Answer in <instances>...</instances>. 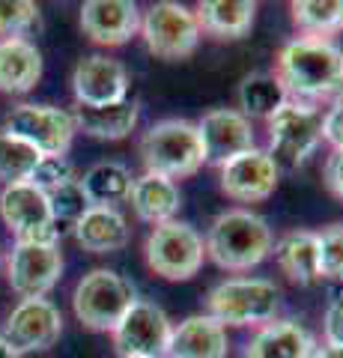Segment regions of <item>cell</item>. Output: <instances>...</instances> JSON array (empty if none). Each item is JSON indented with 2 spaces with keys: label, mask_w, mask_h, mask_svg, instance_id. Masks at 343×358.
<instances>
[{
  "label": "cell",
  "mask_w": 343,
  "mask_h": 358,
  "mask_svg": "<svg viewBox=\"0 0 343 358\" xmlns=\"http://www.w3.org/2000/svg\"><path fill=\"white\" fill-rule=\"evenodd\" d=\"M286 96L331 99L343 96V51L331 42L293 39L278 54V72Z\"/></svg>",
  "instance_id": "obj_1"
},
{
  "label": "cell",
  "mask_w": 343,
  "mask_h": 358,
  "mask_svg": "<svg viewBox=\"0 0 343 358\" xmlns=\"http://www.w3.org/2000/svg\"><path fill=\"white\" fill-rule=\"evenodd\" d=\"M203 248L215 266L245 272L272 254V227L251 209H227L212 221Z\"/></svg>",
  "instance_id": "obj_2"
},
{
  "label": "cell",
  "mask_w": 343,
  "mask_h": 358,
  "mask_svg": "<svg viewBox=\"0 0 343 358\" xmlns=\"http://www.w3.org/2000/svg\"><path fill=\"white\" fill-rule=\"evenodd\" d=\"M140 159L147 173L164 179H185L203 167V143L197 122L188 120H161L140 141Z\"/></svg>",
  "instance_id": "obj_3"
},
{
  "label": "cell",
  "mask_w": 343,
  "mask_h": 358,
  "mask_svg": "<svg viewBox=\"0 0 343 358\" xmlns=\"http://www.w3.org/2000/svg\"><path fill=\"white\" fill-rule=\"evenodd\" d=\"M281 308V289L265 278H233L209 293V317L221 326H269Z\"/></svg>",
  "instance_id": "obj_4"
},
{
  "label": "cell",
  "mask_w": 343,
  "mask_h": 358,
  "mask_svg": "<svg viewBox=\"0 0 343 358\" xmlns=\"http://www.w3.org/2000/svg\"><path fill=\"white\" fill-rule=\"evenodd\" d=\"M131 305H135V289L123 275L110 268L87 272L72 296L75 317L93 331H114Z\"/></svg>",
  "instance_id": "obj_5"
},
{
  "label": "cell",
  "mask_w": 343,
  "mask_h": 358,
  "mask_svg": "<svg viewBox=\"0 0 343 358\" xmlns=\"http://www.w3.org/2000/svg\"><path fill=\"white\" fill-rule=\"evenodd\" d=\"M147 263L164 281H188L200 272L203 266V239L191 224L182 221H164L156 224L147 236Z\"/></svg>",
  "instance_id": "obj_6"
},
{
  "label": "cell",
  "mask_w": 343,
  "mask_h": 358,
  "mask_svg": "<svg viewBox=\"0 0 343 358\" xmlns=\"http://www.w3.org/2000/svg\"><path fill=\"white\" fill-rule=\"evenodd\" d=\"M3 131L13 138L30 143L39 155L51 159H66L75 138V120L63 108L54 105H18L9 110L3 122Z\"/></svg>",
  "instance_id": "obj_7"
},
{
  "label": "cell",
  "mask_w": 343,
  "mask_h": 358,
  "mask_svg": "<svg viewBox=\"0 0 343 358\" xmlns=\"http://www.w3.org/2000/svg\"><path fill=\"white\" fill-rule=\"evenodd\" d=\"M323 114L305 102H284L269 117V152L275 164H302L323 141Z\"/></svg>",
  "instance_id": "obj_8"
},
{
  "label": "cell",
  "mask_w": 343,
  "mask_h": 358,
  "mask_svg": "<svg viewBox=\"0 0 343 358\" xmlns=\"http://www.w3.org/2000/svg\"><path fill=\"white\" fill-rule=\"evenodd\" d=\"M140 36L156 57L182 60L188 54H194L197 42H200V24L188 6L161 0L140 18Z\"/></svg>",
  "instance_id": "obj_9"
},
{
  "label": "cell",
  "mask_w": 343,
  "mask_h": 358,
  "mask_svg": "<svg viewBox=\"0 0 343 358\" xmlns=\"http://www.w3.org/2000/svg\"><path fill=\"white\" fill-rule=\"evenodd\" d=\"M0 218L15 233V242L57 245L60 239V227L54 224L48 194H42L30 182L3 185V192H0Z\"/></svg>",
  "instance_id": "obj_10"
},
{
  "label": "cell",
  "mask_w": 343,
  "mask_h": 358,
  "mask_svg": "<svg viewBox=\"0 0 343 358\" xmlns=\"http://www.w3.org/2000/svg\"><path fill=\"white\" fill-rule=\"evenodd\" d=\"M110 334L123 358H168L173 326L159 305L135 299V305L126 310V317Z\"/></svg>",
  "instance_id": "obj_11"
},
{
  "label": "cell",
  "mask_w": 343,
  "mask_h": 358,
  "mask_svg": "<svg viewBox=\"0 0 343 358\" xmlns=\"http://www.w3.org/2000/svg\"><path fill=\"white\" fill-rule=\"evenodd\" d=\"M63 275V254L57 245L15 242L6 260L9 287L21 299H45Z\"/></svg>",
  "instance_id": "obj_12"
},
{
  "label": "cell",
  "mask_w": 343,
  "mask_h": 358,
  "mask_svg": "<svg viewBox=\"0 0 343 358\" xmlns=\"http://www.w3.org/2000/svg\"><path fill=\"white\" fill-rule=\"evenodd\" d=\"M63 334V317L54 301L48 299H21L6 317L3 338L13 350L21 352H42L51 350Z\"/></svg>",
  "instance_id": "obj_13"
},
{
  "label": "cell",
  "mask_w": 343,
  "mask_h": 358,
  "mask_svg": "<svg viewBox=\"0 0 343 358\" xmlns=\"http://www.w3.org/2000/svg\"><path fill=\"white\" fill-rule=\"evenodd\" d=\"M278 188V164L265 150H248L221 164V192L236 203H260Z\"/></svg>",
  "instance_id": "obj_14"
},
{
  "label": "cell",
  "mask_w": 343,
  "mask_h": 358,
  "mask_svg": "<svg viewBox=\"0 0 343 358\" xmlns=\"http://www.w3.org/2000/svg\"><path fill=\"white\" fill-rule=\"evenodd\" d=\"M72 90L81 108H108L129 99V72L119 60L90 54L75 66Z\"/></svg>",
  "instance_id": "obj_15"
},
{
  "label": "cell",
  "mask_w": 343,
  "mask_h": 358,
  "mask_svg": "<svg viewBox=\"0 0 343 358\" xmlns=\"http://www.w3.org/2000/svg\"><path fill=\"white\" fill-rule=\"evenodd\" d=\"M203 143V159L209 164H227L236 155L254 150V129L251 120L242 117L233 108H215L203 114V120L197 122Z\"/></svg>",
  "instance_id": "obj_16"
},
{
  "label": "cell",
  "mask_w": 343,
  "mask_h": 358,
  "mask_svg": "<svg viewBox=\"0 0 343 358\" xmlns=\"http://www.w3.org/2000/svg\"><path fill=\"white\" fill-rule=\"evenodd\" d=\"M81 30L96 45H126L140 30V13L131 0H87Z\"/></svg>",
  "instance_id": "obj_17"
},
{
  "label": "cell",
  "mask_w": 343,
  "mask_h": 358,
  "mask_svg": "<svg viewBox=\"0 0 343 358\" xmlns=\"http://www.w3.org/2000/svg\"><path fill=\"white\" fill-rule=\"evenodd\" d=\"M227 331L212 317H188L170 334L168 358H227Z\"/></svg>",
  "instance_id": "obj_18"
},
{
  "label": "cell",
  "mask_w": 343,
  "mask_h": 358,
  "mask_svg": "<svg viewBox=\"0 0 343 358\" xmlns=\"http://www.w3.org/2000/svg\"><path fill=\"white\" fill-rule=\"evenodd\" d=\"M42 78V54L30 39H0V93H30Z\"/></svg>",
  "instance_id": "obj_19"
},
{
  "label": "cell",
  "mask_w": 343,
  "mask_h": 358,
  "mask_svg": "<svg viewBox=\"0 0 343 358\" xmlns=\"http://www.w3.org/2000/svg\"><path fill=\"white\" fill-rule=\"evenodd\" d=\"M75 239L84 251L93 254H110L126 248L129 242V224L119 209H108V206H90L84 215L75 221Z\"/></svg>",
  "instance_id": "obj_20"
},
{
  "label": "cell",
  "mask_w": 343,
  "mask_h": 358,
  "mask_svg": "<svg viewBox=\"0 0 343 358\" xmlns=\"http://www.w3.org/2000/svg\"><path fill=\"white\" fill-rule=\"evenodd\" d=\"M314 338L305 326L293 320L269 322L251 338L245 358H311Z\"/></svg>",
  "instance_id": "obj_21"
},
{
  "label": "cell",
  "mask_w": 343,
  "mask_h": 358,
  "mask_svg": "<svg viewBox=\"0 0 343 358\" xmlns=\"http://www.w3.org/2000/svg\"><path fill=\"white\" fill-rule=\"evenodd\" d=\"M194 15L200 33H209L215 39H242L254 27L257 3L254 0H203Z\"/></svg>",
  "instance_id": "obj_22"
},
{
  "label": "cell",
  "mask_w": 343,
  "mask_h": 358,
  "mask_svg": "<svg viewBox=\"0 0 343 358\" xmlns=\"http://www.w3.org/2000/svg\"><path fill=\"white\" fill-rule=\"evenodd\" d=\"M129 203L135 206L138 218L149 224H164L173 221V215L180 212V188L173 179H164L159 173H143L131 182Z\"/></svg>",
  "instance_id": "obj_23"
},
{
  "label": "cell",
  "mask_w": 343,
  "mask_h": 358,
  "mask_svg": "<svg viewBox=\"0 0 343 358\" xmlns=\"http://www.w3.org/2000/svg\"><path fill=\"white\" fill-rule=\"evenodd\" d=\"M75 129L90 134L98 141H123L138 126V102L135 99H123L108 108H75Z\"/></svg>",
  "instance_id": "obj_24"
},
{
  "label": "cell",
  "mask_w": 343,
  "mask_h": 358,
  "mask_svg": "<svg viewBox=\"0 0 343 358\" xmlns=\"http://www.w3.org/2000/svg\"><path fill=\"white\" fill-rule=\"evenodd\" d=\"M275 260L284 268L290 281L311 287L319 281V251H316V233L293 230L275 245Z\"/></svg>",
  "instance_id": "obj_25"
},
{
  "label": "cell",
  "mask_w": 343,
  "mask_h": 358,
  "mask_svg": "<svg viewBox=\"0 0 343 358\" xmlns=\"http://www.w3.org/2000/svg\"><path fill=\"white\" fill-rule=\"evenodd\" d=\"M81 182V192L87 197L90 206H108V209H117L119 203H126L129 194H131V173L126 164L119 162H98L93 164L90 171L84 173Z\"/></svg>",
  "instance_id": "obj_26"
},
{
  "label": "cell",
  "mask_w": 343,
  "mask_h": 358,
  "mask_svg": "<svg viewBox=\"0 0 343 358\" xmlns=\"http://www.w3.org/2000/svg\"><path fill=\"white\" fill-rule=\"evenodd\" d=\"M293 24L305 33L302 39L328 42L343 30V0H293Z\"/></svg>",
  "instance_id": "obj_27"
},
{
  "label": "cell",
  "mask_w": 343,
  "mask_h": 358,
  "mask_svg": "<svg viewBox=\"0 0 343 358\" xmlns=\"http://www.w3.org/2000/svg\"><path fill=\"white\" fill-rule=\"evenodd\" d=\"M284 102H290L281 78L275 72H254L239 87V114L242 117H263L269 120Z\"/></svg>",
  "instance_id": "obj_28"
},
{
  "label": "cell",
  "mask_w": 343,
  "mask_h": 358,
  "mask_svg": "<svg viewBox=\"0 0 343 358\" xmlns=\"http://www.w3.org/2000/svg\"><path fill=\"white\" fill-rule=\"evenodd\" d=\"M39 162H42V155L30 143L0 131V182H6V185L27 182Z\"/></svg>",
  "instance_id": "obj_29"
},
{
  "label": "cell",
  "mask_w": 343,
  "mask_h": 358,
  "mask_svg": "<svg viewBox=\"0 0 343 358\" xmlns=\"http://www.w3.org/2000/svg\"><path fill=\"white\" fill-rule=\"evenodd\" d=\"M39 27V6L30 0H0V39H24Z\"/></svg>",
  "instance_id": "obj_30"
},
{
  "label": "cell",
  "mask_w": 343,
  "mask_h": 358,
  "mask_svg": "<svg viewBox=\"0 0 343 358\" xmlns=\"http://www.w3.org/2000/svg\"><path fill=\"white\" fill-rule=\"evenodd\" d=\"M319 251V278L343 281V224H328L323 233H316Z\"/></svg>",
  "instance_id": "obj_31"
},
{
  "label": "cell",
  "mask_w": 343,
  "mask_h": 358,
  "mask_svg": "<svg viewBox=\"0 0 343 358\" xmlns=\"http://www.w3.org/2000/svg\"><path fill=\"white\" fill-rule=\"evenodd\" d=\"M48 203H51V215H54V224H57V227H60V224H72V227H75V221H78L84 212L90 209L78 179H72V182H66L63 188H57V192H51Z\"/></svg>",
  "instance_id": "obj_32"
},
{
  "label": "cell",
  "mask_w": 343,
  "mask_h": 358,
  "mask_svg": "<svg viewBox=\"0 0 343 358\" xmlns=\"http://www.w3.org/2000/svg\"><path fill=\"white\" fill-rule=\"evenodd\" d=\"M72 179H75V171H72V164L66 159H51V155H42V162L36 164V171L30 173L27 182L36 185L42 194H51V192H57V188H63L66 182H72Z\"/></svg>",
  "instance_id": "obj_33"
},
{
  "label": "cell",
  "mask_w": 343,
  "mask_h": 358,
  "mask_svg": "<svg viewBox=\"0 0 343 358\" xmlns=\"http://www.w3.org/2000/svg\"><path fill=\"white\" fill-rule=\"evenodd\" d=\"M323 141L335 147V152L343 150V96L335 99V105L328 108V114L323 117Z\"/></svg>",
  "instance_id": "obj_34"
},
{
  "label": "cell",
  "mask_w": 343,
  "mask_h": 358,
  "mask_svg": "<svg viewBox=\"0 0 343 358\" xmlns=\"http://www.w3.org/2000/svg\"><path fill=\"white\" fill-rule=\"evenodd\" d=\"M323 331H326V343L343 346V299H335L328 305L326 320H323Z\"/></svg>",
  "instance_id": "obj_35"
},
{
  "label": "cell",
  "mask_w": 343,
  "mask_h": 358,
  "mask_svg": "<svg viewBox=\"0 0 343 358\" xmlns=\"http://www.w3.org/2000/svg\"><path fill=\"white\" fill-rule=\"evenodd\" d=\"M326 185H328L331 194L343 200V150L328 155V162H326Z\"/></svg>",
  "instance_id": "obj_36"
},
{
  "label": "cell",
  "mask_w": 343,
  "mask_h": 358,
  "mask_svg": "<svg viewBox=\"0 0 343 358\" xmlns=\"http://www.w3.org/2000/svg\"><path fill=\"white\" fill-rule=\"evenodd\" d=\"M311 358H343V346H331V343H323V346H314Z\"/></svg>",
  "instance_id": "obj_37"
},
{
  "label": "cell",
  "mask_w": 343,
  "mask_h": 358,
  "mask_svg": "<svg viewBox=\"0 0 343 358\" xmlns=\"http://www.w3.org/2000/svg\"><path fill=\"white\" fill-rule=\"evenodd\" d=\"M0 358H21L15 350H13V346H9L3 338H0Z\"/></svg>",
  "instance_id": "obj_38"
}]
</instances>
